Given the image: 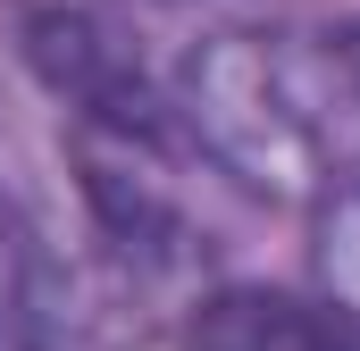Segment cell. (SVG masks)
<instances>
[{
    "mask_svg": "<svg viewBox=\"0 0 360 351\" xmlns=\"http://www.w3.org/2000/svg\"><path fill=\"white\" fill-rule=\"evenodd\" d=\"M184 134L269 201H335L360 184V17L226 25L176 67Z\"/></svg>",
    "mask_w": 360,
    "mask_h": 351,
    "instance_id": "obj_1",
    "label": "cell"
},
{
    "mask_svg": "<svg viewBox=\"0 0 360 351\" xmlns=\"http://www.w3.org/2000/svg\"><path fill=\"white\" fill-rule=\"evenodd\" d=\"M25 59H34V76L59 92L68 109H84L92 134L134 143V151L168 143V126H176L168 109L176 100H160L151 67L101 17H84V8H25Z\"/></svg>",
    "mask_w": 360,
    "mask_h": 351,
    "instance_id": "obj_2",
    "label": "cell"
},
{
    "mask_svg": "<svg viewBox=\"0 0 360 351\" xmlns=\"http://www.w3.org/2000/svg\"><path fill=\"white\" fill-rule=\"evenodd\" d=\"M193 351H360V310L285 293V284H226L184 318Z\"/></svg>",
    "mask_w": 360,
    "mask_h": 351,
    "instance_id": "obj_3",
    "label": "cell"
},
{
    "mask_svg": "<svg viewBox=\"0 0 360 351\" xmlns=\"http://www.w3.org/2000/svg\"><path fill=\"white\" fill-rule=\"evenodd\" d=\"M76 168H84V201L101 218V234L126 251V260H151V267H176L193 251V226L184 209L134 168V143H109V134H84L76 143Z\"/></svg>",
    "mask_w": 360,
    "mask_h": 351,
    "instance_id": "obj_4",
    "label": "cell"
},
{
    "mask_svg": "<svg viewBox=\"0 0 360 351\" xmlns=\"http://www.w3.org/2000/svg\"><path fill=\"white\" fill-rule=\"evenodd\" d=\"M59 301H68V267H59V251L42 243V226L25 218V201L0 192V326L42 335V326L68 318Z\"/></svg>",
    "mask_w": 360,
    "mask_h": 351,
    "instance_id": "obj_5",
    "label": "cell"
},
{
    "mask_svg": "<svg viewBox=\"0 0 360 351\" xmlns=\"http://www.w3.org/2000/svg\"><path fill=\"white\" fill-rule=\"evenodd\" d=\"M0 351H42V343H34L25 326H0Z\"/></svg>",
    "mask_w": 360,
    "mask_h": 351,
    "instance_id": "obj_6",
    "label": "cell"
}]
</instances>
